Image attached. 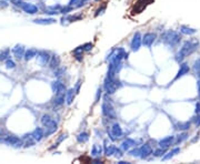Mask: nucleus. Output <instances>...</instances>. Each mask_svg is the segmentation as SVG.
I'll use <instances>...</instances> for the list:
<instances>
[{
	"mask_svg": "<svg viewBox=\"0 0 200 164\" xmlns=\"http://www.w3.org/2000/svg\"><path fill=\"white\" fill-rule=\"evenodd\" d=\"M199 46H200L199 40L196 39V38L186 41V42L182 45L181 48H180V50L177 52V55H176V61H177V62H181L184 59H186L187 57L192 55L194 52L197 51Z\"/></svg>",
	"mask_w": 200,
	"mask_h": 164,
	"instance_id": "1",
	"label": "nucleus"
},
{
	"mask_svg": "<svg viewBox=\"0 0 200 164\" xmlns=\"http://www.w3.org/2000/svg\"><path fill=\"white\" fill-rule=\"evenodd\" d=\"M161 39H162V42L168 47H176L180 43L181 37H180V34H178L177 31L168 30L162 34Z\"/></svg>",
	"mask_w": 200,
	"mask_h": 164,
	"instance_id": "2",
	"label": "nucleus"
},
{
	"mask_svg": "<svg viewBox=\"0 0 200 164\" xmlns=\"http://www.w3.org/2000/svg\"><path fill=\"white\" fill-rule=\"evenodd\" d=\"M121 87L119 80L115 77V78H110V77H106L105 82H104V89L107 94H114L117 91V89Z\"/></svg>",
	"mask_w": 200,
	"mask_h": 164,
	"instance_id": "3",
	"label": "nucleus"
},
{
	"mask_svg": "<svg viewBox=\"0 0 200 164\" xmlns=\"http://www.w3.org/2000/svg\"><path fill=\"white\" fill-rule=\"evenodd\" d=\"M101 111L102 114L108 119H111V120H115L116 119V111H115L114 105L111 104L110 100H108V98H105V101L101 105Z\"/></svg>",
	"mask_w": 200,
	"mask_h": 164,
	"instance_id": "4",
	"label": "nucleus"
},
{
	"mask_svg": "<svg viewBox=\"0 0 200 164\" xmlns=\"http://www.w3.org/2000/svg\"><path fill=\"white\" fill-rule=\"evenodd\" d=\"M108 134H109V139H110V140L116 141L122 137L123 132H122L121 127H120V124L115 123V124H112V127L110 128V132H108Z\"/></svg>",
	"mask_w": 200,
	"mask_h": 164,
	"instance_id": "5",
	"label": "nucleus"
},
{
	"mask_svg": "<svg viewBox=\"0 0 200 164\" xmlns=\"http://www.w3.org/2000/svg\"><path fill=\"white\" fill-rule=\"evenodd\" d=\"M37 62L41 66V67H46L49 64V61H50V55L48 53L47 51L45 50H41V51H38L37 52Z\"/></svg>",
	"mask_w": 200,
	"mask_h": 164,
	"instance_id": "6",
	"label": "nucleus"
},
{
	"mask_svg": "<svg viewBox=\"0 0 200 164\" xmlns=\"http://www.w3.org/2000/svg\"><path fill=\"white\" fill-rule=\"evenodd\" d=\"M142 45V37L141 34H139V32H137V34H133V39H131V42H130V48H131V50L133 51H138L139 49H140V47H141Z\"/></svg>",
	"mask_w": 200,
	"mask_h": 164,
	"instance_id": "7",
	"label": "nucleus"
},
{
	"mask_svg": "<svg viewBox=\"0 0 200 164\" xmlns=\"http://www.w3.org/2000/svg\"><path fill=\"white\" fill-rule=\"evenodd\" d=\"M156 38H157L156 34H154V32H147V34H145L142 36V45L145 47H147V48H151V46L156 41Z\"/></svg>",
	"mask_w": 200,
	"mask_h": 164,
	"instance_id": "8",
	"label": "nucleus"
},
{
	"mask_svg": "<svg viewBox=\"0 0 200 164\" xmlns=\"http://www.w3.org/2000/svg\"><path fill=\"white\" fill-rule=\"evenodd\" d=\"M5 142L9 145L16 146V148H19V146L24 145V141L21 139H19L18 137L16 135H8V137H5Z\"/></svg>",
	"mask_w": 200,
	"mask_h": 164,
	"instance_id": "9",
	"label": "nucleus"
},
{
	"mask_svg": "<svg viewBox=\"0 0 200 164\" xmlns=\"http://www.w3.org/2000/svg\"><path fill=\"white\" fill-rule=\"evenodd\" d=\"M51 88H53V91L56 94H66V91H67L65 84L61 81H59V80H56V81L53 82Z\"/></svg>",
	"mask_w": 200,
	"mask_h": 164,
	"instance_id": "10",
	"label": "nucleus"
},
{
	"mask_svg": "<svg viewBox=\"0 0 200 164\" xmlns=\"http://www.w3.org/2000/svg\"><path fill=\"white\" fill-rule=\"evenodd\" d=\"M139 151H140V155H139V158L142 159V160H145V159L149 158L151 154H152V148H151L148 143L141 145L139 148Z\"/></svg>",
	"mask_w": 200,
	"mask_h": 164,
	"instance_id": "11",
	"label": "nucleus"
},
{
	"mask_svg": "<svg viewBox=\"0 0 200 164\" xmlns=\"http://www.w3.org/2000/svg\"><path fill=\"white\" fill-rule=\"evenodd\" d=\"M173 143H175V137L173 135H168V137L161 139L158 142V145L160 148H163V149H168V148H170V146L173 145Z\"/></svg>",
	"mask_w": 200,
	"mask_h": 164,
	"instance_id": "12",
	"label": "nucleus"
},
{
	"mask_svg": "<svg viewBox=\"0 0 200 164\" xmlns=\"http://www.w3.org/2000/svg\"><path fill=\"white\" fill-rule=\"evenodd\" d=\"M21 8L26 13H28V15H35V13H37L38 12V7L36 6V5H34V3H30V2H22Z\"/></svg>",
	"mask_w": 200,
	"mask_h": 164,
	"instance_id": "13",
	"label": "nucleus"
},
{
	"mask_svg": "<svg viewBox=\"0 0 200 164\" xmlns=\"http://www.w3.org/2000/svg\"><path fill=\"white\" fill-rule=\"evenodd\" d=\"M25 52H26V49L22 45H16L13 48V57H16L17 59L24 58Z\"/></svg>",
	"mask_w": 200,
	"mask_h": 164,
	"instance_id": "14",
	"label": "nucleus"
},
{
	"mask_svg": "<svg viewBox=\"0 0 200 164\" xmlns=\"http://www.w3.org/2000/svg\"><path fill=\"white\" fill-rule=\"evenodd\" d=\"M189 71H190V68H189L188 63H186V62L181 63L180 64V68H179L178 73H177V76H176V78H175V80H178V79H180V78H182V77L186 76L187 73H189Z\"/></svg>",
	"mask_w": 200,
	"mask_h": 164,
	"instance_id": "15",
	"label": "nucleus"
},
{
	"mask_svg": "<svg viewBox=\"0 0 200 164\" xmlns=\"http://www.w3.org/2000/svg\"><path fill=\"white\" fill-rule=\"evenodd\" d=\"M116 150H117V146L114 145V144H110V145H108V140H105L104 141V152L107 156H111V155H114L115 152H116Z\"/></svg>",
	"mask_w": 200,
	"mask_h": 164,
	"instance_id": "16",
	"label": "nucleus"
},
{
	"mask_svg": "<svg viewBox=\"0 0 200 164\" xmlns=\"http://www.w3.org/2000/svg\"><path fill=\"white\" fill-rule=\"evenodd\" d=\"M136 144H137V142H136L135 140H133V139H127V140H125L121 143L120 149H121L122 152H127V151H129L130 150V148L136 146Z\"/></svg>",
	"mask_w": 200,
	"mask_h": 164,
	"instance_id": "17",
	"label": "nucleus"
},
{
	"mask_svg": "<svg viewBox=\"0 0 200 164\" xmlns=\"http://www.w3.org/2000/svg\"><path fill=\"white\" fill-rule=\"evenodd\" d=\"M31 137H34V140L36 142H40V141L42 140V137H45V131L41 128H36L31 132Z\"/></svg>",
	"mask_w": 200,
	"mask_h": 164,
	"instance_id": "18",
	"label": "nucleus"
},
{
	"mask_svg": "<svg viewBox=\"0 0 200 164\" xmlns=\"http://www.w3.org/2000/svg\"><path fill=\"white\" fill-rule=\"evenodd\" d=\"M57 129H58V123L53 120L51 123H50L49 125H47L46 127V131H45V137H49V135H51V134H53L57 131Z\"/></svg>",
	"mask_w": 200,
	"mask_h": 164,
	"instance_id": "19",
	"label": "nucleus"
},
{
	"mask_svg": "<svg viewBox=\"0 0 200 164\" xmlns=\"http://www.w3.org/2000/svg\"><path fill=\"white\" fill-rule=\"evenodd\" d=\"M87 1H88V0H70L69 3H68V6L70 7V8H72V10L78 9L80 7L85 6Z\"/></svg>",
	"mask_w": 200,
	"mask_h": 164,
	"instance_id": "20",
	"label": "nucleus"
},
{
	"mask_svg": "<svg viewBox=\"0 0 200 164\" xmlns=\"http://www.w3.org/2000/svg\"><path fill=\"white\" fill-rule=\"evenodd\" d=\"M102 152H104V146L101 145V144H93V149H91V155L93 156H95V158H97V156H100V155L102 154Z\"/></svg>",
	"mask_w": 200,
	"mask_h": 164,
	"instance_id": "21",
	"label": "nucleus"
},
{
	"mask_svg": "<svg viewBox=\"0 0 200 164\" xmlns=\"http://www.w3.org/2000/svg\"><path fill=\"white\" fill-rule=\"evenodd\" d=\"M66 101V94H56V98L53 100V105L55 106H61L65 104Z\"/></svg>",
	"mask_w": 200,
	"mask_h": 164,
	"instance_id": "22",
	"label": "nucleus"
},
{
	"mask_svg": "<svg viewBox=\"0 0 200 164\" xmlns=\"http://www.w3.org/2000/svg\"><path fill=\"white\" fill-rule=\"evenodd\" d=\"M75 94H76L75 89H69V90L66 91V103H67L68 105H70V104L74 102Z\"/></svg>",
	"mask_w": 200,
	"mask_h": 164,
	"instance_id": "23",
	"label": "nucleus"
},
{
	"mask_svg": "<svg viewBox=\"0 0 200 164\" xmlns=\"http://www.w3.org/2000/svg\"><path fill=\"white\" fill-rule=\"evenodd\" d=\"M35 23L37 24H42V26H49V24H53L56 22L55 18H46V19H35L34 20Z\"/></svg>",
	"mask_w": 200,
	"mask_h": 164,
	"instance_id": "24",
	"label": "nucleus"
},
{
	"mask_svg": "<svg viewBox=\"0 0 200 164\" xmlns=\"http://www.w3.org/2000/svg\"><path fill=\"white\" fill-rule=\"evenodd\" d=\"M74 55H75V59L79 62H81L83 59V48L82 46L80 47H77V48L74 50Z\"/></svg>",
	"mask_w": 200,
	"mask_h": 164,
	"instance_id": "25",
	"label": "nucleus"
},
{
	"mask_svg": "<svg viewBox=\"0 0 200 164\" xmlns=\"http://www.w3.org/2000/svg\"><path fill=\"white\" fill-rule=\"evenodd\" d=\"M180 152V148H175V149H173L171 151H169V152H166V154L163 155L162 158V161H167V160H170L171 158H173L176 154H178V153Z\"/></svg>",
	"mask_w": 200,
	"mask_h": 164,
	"instance_id": "26",
	"label": "nucleus"
},
{
	"mask_svg": "<svg viewBox=\"0 0 200 164\" xmlns=\"http://www.w3.org/2000/svg\"><path fill=\"white\" fill-rule=\"evenodd\" d=\"M197 32L196 29L194 28H190V27H187V26H181L180 27V34H186V36H192Z\"/></svg>",
	"mask_w": 200,
	"mask_h": 164,
	"instance_id": "27",
	"label": "nucleus"
},
{
	"mask_svg": "<svg viewBox=\"0 0 200 164\" xmlns=\"http://www.w3.org/2000/svg\"><path fill=\"white\" fill-rule=\"evenodd\" d=\"M59 66H60V58L56 55H53L49 61V67L51 69H57V68H59Z\"/></svg>",
	"mask_w": 200,
	"mask_h": 164,
	"instance_id": "28",
	"label": "nucleus"
},
{
	"mask_svg": "<svg viewBox=\"0 0 200 164\" xmlns=\"http://www.w3.org/2000/svg\"><path fill=\"white\" fill-rule=\"evenodd\" d=\"M37 50L36 49H28V50H26L25 52V55H24V58H25L26 61H29L31 60V59H34L36 55H37Z\"/></svg>",
	"mask_w": 200,
	"mask_h": 164,
	"instance_id": "29",
	"label": "nucleus"
},
{
	"mask_svg": "<svg viewBox=\"0 0 200 164\" xmlns=\"http://www.w3.org/2000/svg\"><path fill=\"white\" fill-rule=\"evenodd\" d=\"M190 125H191V123L189 121L178 122V123L176 124V129L179 131H186V130H189V129H190Z\"/></svg>",
	"mask_w": 200,
	"mask_h": 164,
	"instance_id": "30",
	"label": "nucleus"
},
{
	"mask_svg": "<svg viewBox=\"0 0 200 164\" xmlns=\"http://www.w3.org/2000/svg\"><path fill=\"white\" fill-rule=\"evenodd\" d=\"M88 140H89V134L87 132H81L77 135V141L79 143H86Z\"/></svg>",
	"mask_w": 200,
	"mask_h": 164,
	"instance_id": "31",
	"label": "nucleus"
},
{
	"mask_svg": "<svg viewBox=\"0 0 200 164\" xmlns=\"http://www.w3.org/2000/svg\"><path fill=\"white\" fill-rule=\"evenodd\" d=\"M53 121V119L51 118L50 114H43V116H41V123H42V125H45V127L49 125Z\"/></svg>",
	"mask_w": 200,
	"mask_h": 164,
	"instance_id": "32",
	"label": "nucleus"
},
{
	"mask_svg": "<svg viewBox=\"0 0 200 164\" xmlns=\"http://www.w3.org/2000/svg\"><path fill=\"white\" fill-rule=\"evenodd\" d=\"M187 139H188V133L184 132V133L179 134L178 137H175V143L173 144H180V143L186 141Z\"/></svg>",
	"mask_w": 200,
	"mask_h": 164,
	"instance_id": "33",
	"label": "nucleus"
},
{
	"mask_svg": "<svg viewBox=\"0 0 200 164\" xmlns=\"http://www.w3.org/2000/svg\"><path fill=\"white\" fill-rule=\"evenodd\" d=\"M166 152H167V149H163V148H160L159 146V149H157L156 151L152 152V155H154L155 158H162L163 155L166 154Z\"/></svg>",
	"mask_w": 200,
	"mask_h": 164,
	"instance_id": "34",
	"label": "nucleus"
},
{
	"mask_svg": "<svg viewBox=\"0 0 200 164\" xmlns=\"http://www.w3.org/2000/svg\"><path fill=\"white\" fill-rule=\"evenodd\" d=\"M10 55V50L9 49H5L2 51H0V61H6L9 58Z\"/></svg>",
	"mask_w": 200,
	"mask_h": 164,
	"instance_id": "35",
	"label": "nucleus"
},
{
	"mask_svg": "<svg viewBox=\"0 0 200 164\" xmlns=\"http://www.w3.org/2000/svg\"><path fill=\"white\" fill-rule=\"evenodd\" d=\"M194 71H195V73H196V76H197L198 78L200 79V58L195 61V63H194Z\"/></svg>",
	"mask_w": 200,
	"mask_h": 164,
	"instance_id": "36",
	"label": "nucleus"
},
{
	"mask_svg": "<svg viewBox=\"0 0 200 164\" xmlns=\"http://www.w3.org/2000/svg\"><path fill=\"white\" fill-rule=\"evenodd\" d=\"M15 67H16L15 61L11 60L10 58L7 59V60H6V68H7V69H13Z\"/></svg>",
	"mask_w": 200,
	"mask_h": 164,
	"instance_id": "37",
	"label": "nucleus"
},
{
	"mask_svg": "<svg viewBox=\"0 0 200 164\" xmlns=\"http://www.w3.org/2000/svg\"><path fill=\"white\" fill-rule=\"evenodd\" d=\"M82 48H83V51H91L93 50V45L91 42H87V43H85L82 46Z\"/></svg>",
	"mask_w": 200,
	"mask_h": 164,
	"instance_id": "38",
	"label": "nucleus"
},
{
	"mask_svg": "<svg viewBox=\"0 0 200 164\" xmlns=\"http://www.w3.org/2000/svg\"><path fill=\"white\" fill-rule=\"evenodd\" d=\"M101 94H102V89L99 88L97 90V93H96V99H95V102H99L100 100V98H101Z\"/></svg>",
	"mask_w": 200,
	"mask_h": 164,
	"instance_id": "39",
	"label": "nucleus"
},
{
	"mask_svg": "<svg viewBox=\"0 0 200 164\" xmlns=\"http://www.w3.org/2000/svg\"><path fill=\"white\" fill-rule=\"evenodd\" d=\"M129 154L131 155V156H139V155H140L139 148H137V149H133V150H131V151H129Z\"/></svg>",
	"mask_w": 200,
	"mask_h": 164,
	"instance_id": "40",
	"label": "nucleus"
},
{
	"mask_svg": "<svg viewBox=\"0 0 200 164\" xmlns=\"http://www.w3.org/2000/svg\"><path fill=\"white\" fill-rule=\"evenodd\" d=\"M192 121L195 122V124H196V127H200V113H197V116H195L194 120Z\"/></svg>",
	"mask_w": 200,
	"mask_h": 164,
	"instance_id": "41",
	"label": "nucleus"
},
{
	"mask_svg": "<svg viewBox=\"0 0 200 164\" xmlns=\"http://www.w3.org/2000/svg\"><path fill=\"white\" fill-rule=\"evenodd\" d=\"M80 87H81V81H78L77 83H76V87H75V92H76V94H78L79 93V91H80Z\"/></svg>",
	"mask_w": 200,
	"mask_h": 164,
	"instance_id": "42",
	"label": "nucleus"
},
{
	"mask_svg": "<svg viewBox=\"0 0 200 164\" xmlns=\"http://www.w3.org/2000/svg\"><path fill=\"white\" fill-rule=\"evenodd\" d=\"M106 10V5H104V6L101 7V8H99L98 10H97V12H96V17L99 15H101V13H104V11Z\"/></svg>",
	"mask_w": 200,
	"mask_h": 164,
	"instance_id": "43",
	"label": "nucleus"
},
{
	"mask_svg": "<svg viewBox=\"0 0 200 164\" xmlns=\"http://www.w3.org/2000/svg\"><path fill=\"white\" fill-rule=\"evenodd\" d=\"M10 1H11L13 5H15L17 7H21L22 5V0H10Z\"/></svg>",
	"mask_w": 200,
	"mask_h": 164,
	"instance_id": "44",
	"label": "nucleus"
},
{
	"mask_svg": "<svg viewBox=\"0 0 200 164\" xmlns=\"http://www.w3.org/2000/svg\"><path fill=\"white\" fill-rule=\"evenodd\" d=\"M66 139H67V134H61V135H60V137H59V139H58V141H57V144H59V143H61L62 141L66 140Z\"/></svg>",
	"mask_w": 200,
	"mask_h": 164,
	"instance_id": "45",
	"label": "nucleus"
},
{
	"mask_svg": "<svg viewBox=\"0 0 200 164\" xmlns=\"http://www.w3.org/2000/svg\"><path fill=\"white\" fill-rule=\"evenodd\" d=\"M195 112H196V114H197V113H200V101H198L197 103H196V110H195Z\"/></svg>",
	"mask_w": 200,
	"mask_h": 164,
	"instance_id": "46",
	"label": "nucleus"
},
{
	"mask_svg": "<svg viewBox=\"0 0 200 164\" xmlns=\"http://www.w3.org/2000/svg\"><path fill=\"white\" fill-rule=\"evenodd\" d=\"M197 89H198V93L200 94V79L197 81Z\"/></svg>",
	"mask_w": 200,
	"mask_h": 164,
	"instance_id": "47",
	"label": "nucleus"
},
{
	"mask_svg": "<svg viewBox=\"0 0 200 164\" xmlns=\"http://www.w3.org/2000/svg\"><path fill=\"white\" fill-rule=\"evenodd\" d=\"M119 164H130V162H127V161H120L118 162Z\"/></svg>",
	"mask_w": 200,
	"mask_h": 164,
	"instance_id": "48",
	"label": "nucleus"
},
{
	"mask_svg": "<svg viewBox=\"0 0 200 164\" xmlns=\"http://www.w3.org/2000/svg\"><path fill=\"white\" fill-rule=\"evenodd\" d=\"M199 101H200V94H199Z\"/></svg>",
	"mask_w": 200,
	"mask_h": 164,
	"instance_id": "49",
	"label": "nucleus"
}]
</instances>
